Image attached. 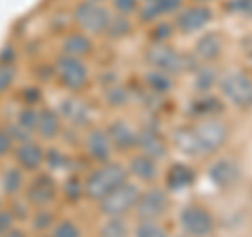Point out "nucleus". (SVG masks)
Returning <instances> with one entry per match:
<instances>
[{
    "mask_svg": "<svg viewBox=\"0 0 252 237\" xmlns=\"http://www.w3.org/2000/svg\"><path fill=\"white\" fill-rule=\"evenodd\" d=\"M175 145L187 157H208L219 153L229 141V126L220 118L193 120L175 130Z\"/></svg>",
    "mask_w": 252,
    "mask_h": 237,
    "instance_id": "nucleus-1",
    "label": "nucleus"
},
{
    "mask_svg": "<svg viewBox=\"0 0 252 237\" xmlns=\"http://www.w3.org/2000/svg\"><path fill=\"white\" fill-rule=\"evenodd\" d=\"M126 180H128V172H126L124 164L114 160L97 164L84 177V197L99 204L107 193H112L116 187H120Z\"/></svg>",
    "mask_w": 252,
    "mask_h": 237,
    "instance_id": "nucleus-2",
    "label": "nucleus"
},
{
    "mask_svg": "<svg viewBox=\"0 0 252 237\" xmlns=\"http://www.w3.org/2000/svg\"><path fill=\"white\" fill-rule=\"evenodd\" d=\"M191 61H198L191 55H185L177 51L170 42H152V46L145 53V63L152 69H158V72H164L168 76H179L183 72H191Z\"/></svg>",
    "mask_w": 252,
    "mask_h": 237,
    "instance_id": "nucleus-3",
    "label": "nucleus"
},
{
    "mask_svg": "<svg viewBox=\"0 0 252 237\" xmlns=\"http://www.w3.org/2000/svg\"><path fill=\"white\" fill-rule=\"evenodd\" d=\"M219 97L235 109H252V76L242 69H231L219 76Z\"/></svg>",
    "mask_w": 252,
    "mask_h": 237,
    "instance_id": "nucleus-4",
    "label": "nucleus"
},
{
    "mask_svg": "<svg viewBox=\"0 0 252 237\" xmlns=\"http://www.w3.org/2000/svg\"><path fill=\"white\" fill-rule=\"evenodd\" d=\"M23 195H26V204L34 210L36 208H53L61 197L59 195V180L55 178L51 172L38 170L26 183Z\"/></svg>",
    "mask_w": 252,
    "mask_h": 237,
    "instance_id": "nucleus-5",
    "label": "nucleus"
},
{
    "mask_svg": "<svg viewBox=\"0 0 252 237\" xmlns=\"http://www.w3.org/2000/svg\"><path fill=\"white\" fill-rule=\"evenodd\" d=\"M141 187L135 180H126L120 187H116L112 193H107L103 200L97 204L101 216H128L135 212V206L139 202Z\"/></svg>",
    "mask_w": 252,
    "mask_h": 237,
    "instance_id": "nucleus-6",
    "label": "nucleus"
},
{
    "mask_svg": "<svg viewBox=\"0 0 252 237\" xmlns=\"http://www.w3.org/2000/svg\"><path fill=\"white\" fill-rule=\"evenodd\" d=\"M74 23L80 31L89 36H103L112 19V11L103 2H94V0H80L74 6Z\"/></svg>",
    "mask_w": 252,
    "mask_h": 237,
    "instance_id": "nucleus-7",
    "label": "nucleus"
},
{
    "mask_svg": "<svg viewBox=\"0 0 252 237\" xmlns=\"http://www.w3.org/2000/svg\"><path fill=\"white\" fill-rule=\"evenodd\" d=\"M55 76H57V82L67 92L76 94L89 86L91 69H89L86 59H76V57H67V55H59L57 63H55Z\"/></svg>",
    "mask_w": 252,
    "mask_h": 237,
    "instance_id": "nucleus-8",
    "label": "nucleus"
},
{
    "mask_svg": "<svg viewBox=\"0 0 252 237\" xmlns=\"http://www.w3.org/2000/svg\"><path fill=\"white\" fill-rule=\"evenodd\" d=\"M168 210H170V191L166 187L149 185L147 189H141L132 216L137 220H160L168 214Z\"/></svg>",
    "mask_w": 252,
    "mask_h": 237,
    "instance_id": "nucleus-9",
    "label": "nucleus"
},
{
    "mask_svg": "<svg viewBox=\"0 0 252 237\" xmlns=\"http://www.w3.org/2000/svg\"><path fill=\"white\" fill-rule=\"evenodd\" d=\"M179 225L185 237H210L215 233V214L202 204H187L179 212Z\"/></svg>",
    "mask_w": 252,
    "mask_h": 237,
    "instance_id": "nucleus-10",
    "label": "nucleus"
},
{
    "mask_svg": "<svg viewBox=\"0 0 252 237\" xmlns=\"http://www.w3.org/2000/svg\"><path fill=\"white\" fill-rule=\"evenodd\" d=\"M212 19H215V11H212L210 4H187L183 6L175 17H172V23H175V28L179 34L183 36H193L198 34V31L206 30Z\"/></svg>",
    "mask_w": 252,
    "mask_h": 237,
    "instance_id": "nucleus-11",
    "label": "nucleus"
},
{
    "mask_svg": "<svg viewBox=\"0 0 252 237\" xmlns=\"http://www.w3.org/2000/svg\"><path fill=\"white\" fill-rule=\"evenodd\" d=\"M82 149L86 157L94 164H103L109 162L112 155L116 153L114 147H112V141L107 137V130L105 128H99V126H89L82 137Z\"/></svg>",
    "mask_w": 252,
    "mask_h": 237,
    "instance_id": "nucleus-12",
    "label": "nucleus"
},
{
    "mask_svg": "<svg viewBox=\"0 0 252 237\" xmlns=\"http://www.w3.org/2000/svg\"><path fill=\"white\" fill-rule=\"evenodd\" d=\"M13 160L26 175H34V172L44 168L46 160V149L40 143V139H30L17 143L13 149Z\"/></svg>",
    "mask_w": 252,
    "mask_h": 237,
    "instance_id": "nucleus-13",
    "label": "nucleus"
},
{
    "mask_svg": "<svg viewBox=\"0 0 252 237\" xmlns=\"http://www.w3.org/2000/svg\"><path fill=\"white\" fill-rule=\"evenodd\" d=\"M57 112L61 116L63 124H69V126H74V128H89L91 122H93L91 105L74 92H69V97H65L61 101Z\"/></svg>",
    "mask_w": 252,
    "mask_h": 237,
    "instance_id": "nucleus-14",
    "label": "nucleus"
},
{
    "mask_svg": "<svg viewBox=\"0 0 252 237\" xmlns=\"http://www.w3.org/2000/svg\"><path fill=\"white\" fill-rule=\"evenodd\" d=\"M206 177L217 189H231L233 185H238L242 170H240V164L235 162L233 157L223 155V157H217V160L210 162Z\"/></svg>",
    "mask_w": 252,
    "mask_h": 237,
    "instance_id": "nucleus-15",
    "label": "nucleus"
},
{
    "mask_svg": "<svg viewBox=\"0 0 252 237\" xmlns=\"http://www.w3.org/2000/svg\"><path fill=\"white\" fill-rule=\"evenodd\" d=\"M126 172H128V178H132L135 183H143V185H154L158 178H160V160L156 157H149L145 153H132L128 157V164H126Z\"/></svg>",
    "mask_w": 252,
    "mask_h": 237,
    "instance_id": "nucleus-16",
    "label": "nucleus"
},
{
    "mask_svg": "<svg viewBox=\"0 0 252 237\" xmlns=\"http://www.w3.org/2000/svg\"><path fill=\"white\" fill-rule=\"evenodd\" d=\"M107 137L112 141V147L116 153H132L137 151V139H139V128H135L126 120H112L107 126Z\"/></svg>",
    "mask_w": 252,
    "mask_h": 237,
    "instance_id": "nucleus-17",
    "label": "nucleus"
},
{
    "mask_svg": "<svg viewBox=\"0 0 252 237\" xmlns=\"http://www.w3.org/2000/svg\"><path fill=\"white\" fill-rule=\"evenodd\" d=\"M183 6H185L183 0H149V2L141 4L137 17H139L141 23L152 26V23L166 19V17H170V15H177Z\"/></svg>",
    "mask_w": 252,
    "mask_h": 237,
    "instance_id": "nucleus-18",
    "label": "nucleus"
},
{
    "mask_svg": "<svg viewBox=\"0 0 252 237\" xmlns=\"http://www.w3.org/2000/svg\"><path fill=\"white\" fill-rule=\"evenodd\" d=\"M137 151L145 153L149 157H156V160L162 162L164 157L168 155V143L158 128H154V126H143V128H139Z\"/></svg>",
    "mask_w": 252,
    "mask_h": 237,
    "instance_id": "nucleus-19",
    "label": "nucleus"
},
{
    "mask_svg": "<svg viewBox=\"0 0 252 237\" xmlns=\"http://www.w3.org/2000/svg\"><path fill=\"white\" fill-rule=\"evenodd\" d=\"M223 49L225 42L219 31H204L202 36H198L191 53L200 63H215L223 55Z\"/></svg>",
    "mask_w": 252,
    "mask_h": 237,
    "instance_id": "nucleus-20",
    "label": "nucleus"
},
{
    "mask_svg": "<svg viewBox=\"0 0 252 237\" xmlns=\"http://www.w3.org/2000/svg\"><path fill=\"white\" fill-rule=\"evenodd\" d=\"M195 183V170L193 166L185 162H172L166 172H164V187L168 191H185Z\"/></svg>",
    "mask_w": 252,
    "mask_h": 237,
    "instance_id": "nucleus-21",
    "label": "nucleus"
},
{
    "mask_svg": "<svg viewBox=\"0 0 252 237\" xmlns=\"http://www.w3.org/2000/svg\"><path fill=\"white\" fill-rule=\"evenodd\" d=\"M223 109H225V101L220 97H212L210 92H206L189 103L187 116L191 120H206V118H219L223 114Z\"/></svg>",
    "mask_w": 252,
    "mask_h": 237,
    "instance_id": "nucleus-22",
    "label": "nucleus"
},
{
    "mask_svg": "<svg viewBox=\"0 0 252 237\" xmlns=\"http://www.w3.org/2000/svg\"><path fill=\"white\" fill-rule=\"evenodd\" d=\"M63 130V120L57 109L42 107L38 109V120H36V139L40 141H55Z\"/></svg>",
    "mask_w": 252,
    "mask_h": 237,
    "instance_id": "nucleus-23",
    "label": "nucleus"
},
{
    "mask_svg": "<svg viewBox=\"0 0 252 237\" xmlns=\"http://www.w3.org/2000/svg\"><path fill=\"white\" fill-rule=\"evenodd\" d=\"M94 51L93 36L84 34V31H69V34L61 40V55L76 59H89Z\"/></svg>",
    "mask_w": 252,
    "mask_h": 237,
    "instance_id": "nucleus-24",
    "label": "nucleus"
},
{
    "mask_svg": "<svg viewBox=\"0 0 252 237\" xmlns=\"http://www.w3.org/2000/svg\"><path fill=\"white\" fill-rule=\"evenodd\" d=\"M26 172H23L17 164L15 166H9V168L2 170V175H0V189H2V193L6 197H17L23 193V189H26Z\"/></svg>",
    "mask_w": 252,
    "mask_h": 237,
    "instance_id": "nucleus-25",
    "label": "nucleus"
},
{
    "mask_svg": "<svg viewBox=\"0 0 252 237\" xmlns=\"http://www.w3.org/2000/svg\"><path fill=\"white\" fill-rule=\"evenodd\" d=\"M97 237H132V227L126 216H103L97 229Z\"/></svg>",
    "mask_w": 252,
    "mask_h": 237,
    "instance_id": "nucleus-26",
    "label": "nucleus"
},
{
    "mask_svg": "<svg viewBox=\"0 0 252 237\" xmlns=\"http://www.w3.org/2000/svg\"><path fill=\"white\" fill-rule=\"evenodd\" d=\"M219 82V74L215 72L212 63H206V65H198V69L193 72V89L200 94L210 92V89H215Z\"/></svg>",
    "mask_w": 252,
    "mask_h": 237,
    "instance_id": "nucleus-27",
    "label": "nucleus"
},
{
    "mask_svg": "<svg viewBox=\"0 0 252 237\" xmlns=\"http://www.w3.org/2000/svg\"><path fill=\"white\" fill-rule=\"evenodd\" d=\"M59 195L67 204H78L84 197V178L76 177V175H69L63 183H59Z\"/></svg>",
    "mask_w": 252,
    "mask_h": 237,
    "instance_id": "nucleus-28",
    "label": "nucleus"
},
{
    "mask_svg": "<svg viewBox=\"0 0 252 237\" xmlns=\"http://www.w3.org/2000/svg\"><path fill=\"white\" fill-rule=\"evenodd\" d=\"M55 223H57V218L53 214V208H36L30 216L32 231L38 235H46L55 227Z\"/></svg>",
    "mask_w": 252,
    "mask_h": 237,
    "instance_id": "nucleus-29",
    "label": "nucleus"
},
{
    "mask_svg": "<svg viewBox=\"0 0 252 237\" xmlns=\"http://www.w3.org/2000/svg\"><path fill=\"white\" fill-rule=\"evenodd\" d=\"M130 34H132V21H130V17L112 13V19H109V26H107L103 36L112 38V40H122V38H128Z\"/></svg>",
    "mask_w": 252,
    "mask_h": 237,
    "instance_id": "nucleus-30",
    "label": "nucleus"
},
{
    "mask_svg": "<svg viewBox=\"0 0 252 237\" xmlns=\"http://www.w3.org/2000/svg\"><path fill=\"white\" fill-rule=\"evenodd\" d=\"M172 78L175 76H168L164 72H158V69H149L147 76H145V86L154 94H166L172 90Z\"/></svg>",
    "mask_w": 252,
    "mask_h": 237,
    "instance_id": "nucleus-31",
    "label": "nucleus"
},
{
    "mask_svg": "<svg viewBox=\"0 0 252 237\" xmlns=\"http://www.w3.org/2000/svg\"><path fill=\"white\" fill-rule=\"evenodd\" d=\"M132 237H170V233L160 220H137Z\"/></svg>",
    "mask_w": 252,
    "mask_h": 237,
    "instance_id": "nucleus-32",
    "label": "nucleus"
},
{
    "mask_svg": "<svg viewBox=\"0 0 252 237\" xmlns=\"http://www.w3.org/2000/svg\"><path fill=\"white\" fill-rule=\"evenodd\" d=\"M177 34V28L172 21H156L149 26V38H152V42H170L172 36Z\"/></svg>",
    "mask_w": 252,
    "mask_h": 237,
    "instance_id": "nucleus-33",
    "label": "nucleus"
},
{
    "mask_svg": "<svg viewBox=\"0 0 252 237\" xmlns=\"http://www.w3.org/2000/svg\"><path fill=\"white\" fill-rule=\"evenodd\" d=\"M46 235L49 237H82V227L72 218H63V220H57L55 227Z\"/></svg>",
    "mask_w": 252,
    "mask_h": 237,
    "instance_id": "nucleus-34",
    "label": "nucleus"
},
{
    "mask_svg": "<svg viewBox=\"0 0 252 237\" xmlns=\"http://www.w3.org/2000/svg\"><path fill=\"white\" fill-rule=\"evenodd\" d=\"M17 80V67L13 61H0V94L9 92Z\"/></svg>",
    "mask_w": 252,
    "mask_h": 237,
    "instance_id": "nucleus-35",
    "label": "nucleus"
},
{
    "mask_svg": "<svg viewBox=\"0 0 252 237\" xmlns=\"http://www.w3.org/2000/svg\"><path fill=\"white\" fill-rule=\"evenodd\" d=\"M105 103L112 107H124L128 103V90L122 84H109L105 90Z\"/></svg>",
    "mask_w": 252,
    "mask_h": 237,
    "instance_id": "nucleus-36",
    "label": "nucleus"
},
{
    "mask_svg": "<svg viewBox=\"0 0 252 237\" xmlns=\"http://www.w3.org/2000/svg\"><path fill=\"white\" fill-rule=\"evenodd\" d=\"M44 166L49 170H65L69 168V155L61 149H46V160H44Z\"/></svg>",
    "mask_w": 252,
    "mask_h": 237,
    "instance_id": "nucleus-37",
    "label": "nucleus"
},
{
    "mask_svg": "<svg viewBox=\"0 0 252 237\" xmlns=\"http://www.w3.org/2000/svg\"><path fill=\"white\" fill-rule=\"evenodd\" d=\"M36 120H38V109L32 107V105L21 107L19 114H17V118H15V122H17L19 126H23L26 130L34 132V134H36Z\"/></svg>",
    "mask_w": 252,
    "mask_h": 237,
    "instance_id": "nucleus-38",
    "label": "nucleus"
},
{
    "mask_svg": "<svg viewBox=\"0 0 252 237\" xmlns=\"http://www.w3.org/2000/svg\"><path fill=\"white\" fill-rule=\"evenodd\" d=\"M114 6V13L116 15H124V17H132L137 15L139 9H141V0H109Z\"/></svg>",
    "mask_w": 252,
    "mask_h": 237,
    "instance_id": "nucleus-39",
    "label": "nucleus"
},
{
    "mask_svg": "<svg viewBox=\"0 0 252 237\" xmlns=\"http://www.w3.org/2000/svg\"><path fill=\"white\" fill-rule=\"evenodd\" d=\"M15 227H17V214L13 212V208H0V237L13 231Z\"/></svg>",
    "mask_w": 252,
    "mask_h": 237,
    "instance_id": "nucleus-40",
    "label": "nucleus"
},
{
    "mask_svg": "<svg viewBox=\"0 0 252 237\" xmlns=\"http://www.w3.org/2000/svg\"><path fill=\"white\" fill-rule=\"evenodd\" d=\"M227 11L240 15V17L252 19V0H229V4H227Z\"/></svg>",
    "mask_w": 252,
    "mask_h": 237,
    "instance_id": "nucleus-41",
    "label": "nucleus"
},
{
    "mask_svg": "<svg viewBox=\"0 0 252 237\" xmlns=\"http://www.w3.org/2000/svg\"><path fill=\"white\" fill-rule=\"evenodd\" d=\"M15 149V141L11 139V134L6 128H0V160H4L6 155H11Z\"/></svg>",
    "mask_w": 252,
    "mask_h": 237,
    "instance_id": "nucleus-42",
    "label": "nucleus"
},
{
    "mask_svg": "<svg viewBox=\"0 0 252 237\" xmlns=\"http://www.w3.org/2000/svg\"><path fill=\"white\" fill-rule=\"evenodd\" d=\"M2 237H30L26 231H23V229H19V227H15L13 231H9L6 235H2Z\"/></svg>",
    "mask_w": 252,
    "mask_h": 237,
    "instance_id": "nucleus-43",
    "label": "nucleus"
},
{
    "mask_svg": "<svg viewBox=\"0 0 252 237\" xmlns=\"http://www.w3.org/2000/svg\"><path fill=\"white\" fill-rule=\"evenodd\" d=\"M191 2H195V4H212L215 0H191Z\"/></svg>",
    "mask_w": 252,
    "mask_h": 237,
    "instance_id": "nucleus-44",
    "label": "nucleus"
},
{
    "mask_svg": "<svg viewBox=\"0 0 252 237\" xmlns=\"http://www.w3.org/2000/svg\"><path fill=\"white\" fill-rule=\"evenodd\" d=\"M248 61H250V65H252V49L248 51Z\"/></svg>",
    "mask_w": 252,
    "mask_h": 237,
    "instance_id": "nucleus-45",
    "label": "nucleus"
},
{
    "mask_svg": "<svg viewBox=\"0 0 252 237\" xmlns=\"http://www.w3.org/2000/svg\"><path fill=\"white\" fill-rule=\"evenodd\" d=\"M94 2H103L105 4V2H109V0H94Z\"/></svg>",
    "mask_w": 252,
    "mask_h": 237,
    "instance_id": "nucleus-46",
    "label": "nucleus"
},
{
    "mask_svg": "<svg viewBox=\"0 0 252 237\" xmlns=\"http://www.w3.org/2000/svg\"><path fill=\"white\" fill-rule=\"evenodd\" d=\"M141 2H149V0H141Z\"/></svg>",
    "mask_w": 252,
    "mask_h": 237,
    "instance_id": "nucleus-47",
    "label": "nucleus"
},
{
    "mask_svg": "<svg viewBox=\"0 0 252 237\" xmlns=\"http://www.w3.org/2000/svg\"><path fill=\"white\" fill-rule=\"evenodd\" d=\"M179 237H185V235H179Z\"/></svg>",
    "mask_w": 252,
    "mask_h": 237,
    "instance_id": "nucleus-48",
    "label": "nucleus"
},
{
    "mask_svg": "<svg viewBox=\"0 0 252 237\" xmlns=\"http://www.w3.org/2000/svg\"><path fill=\"white\" fill-rule=\"evenodd\" d=\"M0 208H2V206H0Z\"/></svg>",
    "mask_w": 252,
    "mask_h": 237,
    "instance_id": "nucleus-49",
    "label": "nucleus"
}]
</instances>
